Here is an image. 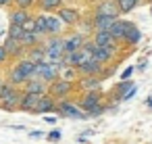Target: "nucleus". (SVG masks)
<instances>
[{
	"mask_svg": "<svg viewBox=\"0 0 152 144\" xmlns=\"http://www.w3.org/2000/svg\"><path fill=\"white\" fill-rule=\"evenodd\" d=\"M73 90H75V82H69V79H63V77L54 79L48 86V94L54 96L58 102L61 100H69V96L73 94Z\"/></svg>",
	"mask_w": 152,
	"mask_h": 144,
	"instance_id": "obj_1",
	"label": "nucleus"
},
{
	"mask_svg": "<svg viewBox=\"0 0 152 144\" xmlns=\"http://www.w3.org/2000/svg\"><path fill=\"white\" fill-rule=\"evenodd\" d=\"M44 46H46V61H58L67 52L65 50V38H61V36H50Z\"/></svg>",
	"mask_w": 152,
	"mask_h": 144,
	"instance_id": "obj_2",
	"label": "nucleus"
},
{
	"mask_svg": "<svg viewBox=\"0 0 152 144\" xmlns=\"http://www.w3.org/2000/svg\"><path fill=\"white\" fill-rule=\"evenodd\" d=\"M61 77V73L48 63V61H42V63H38L36 65V73H34V77L31 79H40V82H46L48 86L54 82V79H58Z\"/></svg>",
	"mask_w": 152,
	"mask_h": 144,
	"instance_id": "obj_3",
	"label": "nucleus"
},
{
	"mask_svg": "<svg viewBox=\"0 0 152 144\" xmlns=\"http://www.w3.org/2000/svg\"><path fill=\"white\" fill-rule=\"evenodd\" d=\"M56 113L63 115V117H69V119H88V113H86L79 104H75V102H71V100H61Z\"/></svg>",
	"mask_w": 152,
	"mask_h": 144,
	"instance_id": "obj_4",
	"label": "nucleus"
},
{
	"mask_svg": "<svg viewBox=\"0 0 152 144\" xmlns=\"http://www.w3.org/2000/svg\"><path fill=\"white\" fill-rule=\"evenodd\" d=\"M119 15L121 11H119L117 0H100L94 11V17H117L119 19Z\"/></svg>",
	"mask_w": 152,
	"mask_h": 144,
	"instance_id": "obj_5",
	"label": "nucleus"
},
{
	"mask_svg": "<svg viewBox=\"0 0 152 144\" xmlns=\"http://www.w3.org/2000/svg\"><path fill=\"white\" fill-rule=\"evenodd\" d=\"M92 40H94V44H96V46L106 48L108 52L117 54V40L113 38V34H110V32H96Z\"/></svg>",
	"mask_w": 152,
	"mask_h": 144,
	"instance_id": "obj_6",
	"label": "nucleus"
},
{
	"mask_svg": "<svg viewBox=\"0 0 152 144\" xmlns=\"http://www.w3.org/2000/svg\"><path fill=\"white\" fill-rule=\"evenodd\" d=\"M79 69V75L81 77H100L102 73H104V65L102 63H98L96 59H92V61H88V63H83L81 67H77Z\"/></svg>",
	"mask_w": 152,
	"mask_h": 144,
	"instance_id": "obj_7",
	"label": "nucleus"
},
{
	"mask_svg": "<svg viewBox=\"0 0 152 144\" xmlns=\"http://www.w3.org/2000/svg\"><path fill=\"white\" fill-rule=\"evenodd\" d=\"M56 109H58V100L54 96H50V94H44L34 113H56Z\"/></svg>",
	"mask_w": 152,
	"mask_h": 144,
	"instance_id": "obj_8",
	"label": "nucleus"
},
{
	"mask_svg": "<svg viewBox=\"0 0 152 144\" xmlns=\"http://www.w3.org/2000/svg\"><path fill=\"white\" fill-rule=\"evenodd\" d=\"M42 96H44V94H29V92L23 90V94H21V102H19V109H21V111H31V113H34Z\"/></svg>",
	"mask_w": 152,
	"mask_h": 144,
	"instance_id": "obj_9",
	"label": "nucleus"
},
{
	"mask_svg": "<svg viewBox=\"0 0 152 144\" xmlns=\"http://www.w3.org/2000/svg\"><path fill=\"white\" fill-rule=\"evenodd\" d=\"M56 17H58L65 25H75V23L79 21V13H77L75 9H69V7H61L58 13H56Z\"/></svg>",
	"mask_w": 152,
	"mask_h": 144,
	"instance_id": "obj_10",
	"label": "nucleus"
},
{
	"mask_svg": "<svg viewBox=\"0 0 152 144\" xmlns=\"http://www.w3.org/2000/svg\"><path fill=\"white\" fill-rule=\"evenodd\" d=\"M88 40L77 32V34H73V36H69V38H65V50L67 52H77V50H81L83 48V44H86Z\"/></svg>",
	"mask_w": 152,
	"mask_h": 144,
	"instance_id": "obj_11",
	"label": "nucleus"
},
{
	"mask_svg": "<svg viewBox=\"0 0 152 144\" xmlns=\"http://www.w3.org/2000/svg\"><path fill=\"white\" fill-rule=\"evenodd\" d=\"M100 102H102L100 90H98V92H86V94L81 96V100H79V107H81L83 111H88V109H92V107H96V104H100Z\"/></svg>",
	"mask_w": 152,
	"mask_h": 144,
	"instance_id": "obj_12",
	"label": "nucleus"
},
{
	"mask_svg": "<svg viewBox=\"0 0 152 144\" xmlns=\"http://www.w3.org/2000/svg\"><path fill=\"white\" fill-rule=\"evenodd\" d=\"M4 48H7V52H9V57H21L23 52H25V48H23V44H21V40H17V38H7V42H4Z\"/></svg>",
	"mask_w": 152,
	"mask_h": 144,
	"instance_id": "obj_13",
	"label": "nucleus"
},
{
	"mask_svg": "<svg viewBox=\"0 0 152 144\" xmlns=\"http://www.w3.org/2000/svg\"><path fill=\"white\" fill-rule=\"evenodd\" d=\"M117 17H94L92 23H94V34L96 32H110V27L115 25Z\"/></svg>",
	"mask_w": 152,
	"mask_h": 144,
	"instance_id": "obj_14",
	"label": "nucleus"
},
{
	"mask_svg": "<svg viewBox=\"0 0 152 144\" xmlns=\"http://www.w3.org/2000/svg\"><path fill=\"white\" fill-rule=\"evenodd\" d=\"M127 29H129V21H115V25L110 27V34L117 42H125V36H127Z\"/></svg>",
	"mask_w": 152,
	"mask_h": 144,
	"instance_id": "obj_15",
	"label": "nucleus"
},
{
	"mask_svg": "<svg viewBox=\"0 0 152 144\" xmlns=\"http://www.w3.org/2000/svg\"><path fill=\"white\" fill-rule=\"evenodd\" d=\"M27 82H29V77L21 71V67H19V65L11 69V73H9V84H13V86H17V88H19V86H25Z\"/></svg>",
	"mask_w": 152,
	"mask_h": 144,
	"instance_id": "obj_16",
	"label": "nucleus"
},
{
	"mask_svg": "<svg viewBox=\"0 0 152 144\" xmlns=\"http://www.w3.org/2000/svg\"><path fill=\"white\" fill-rule=\"evenodd\" d=\"M100 84H102V77H81L77 86L81 90H86V92H98Z\"/></svg>",
	"mask_w": 152,
	"mask_h": 144,
	"instance_id": "obj_17",
	"label": "nucleus"
},
{
	"mask_svg": "<svg viewBox=\"0 0 152 144\" xmlns=\"http://www.w3.org/2000/svg\"><path fill=\"white\" fill-rule=\"evenodd\" d=\"M23 88L29 94H48V84L46 82H40V79H29Z\"/></svg>",
	"mask_w": 152,
	"mask_h": 144,
	"instance_id": "obj_18",
	"label": "nucleus"
},
{
	"mask_svg": "<svg viewBox=\"0 0 152 144\" xmlns=\"http://www.w3.org/2000/svg\"><path fill=\"white\" fill-rule=\"evenodd\" d=\"M27 59L34 61V63H42V61H46V46H44V44H38V46L29 48V50H27Z\"/></svg>",
	"mask_w": 152,
	"mask_h": 144,
	"instance_id": "obj_19",
	"label": "nucleus"
},
{
	"mask_svg": "<svg viewBox=\"0 0 152 144\" xmlns=\"http://www.w3.org/2000/svg\"><path fill=\"white\" fill-rule=\"evenodd\" d=\"M21 94L23 92H19V90H15V94H11L7 100H2L0 102V107H2L4 111H15V109H19V102H21Z\"/></svg>",
	"mask_w": 152,
	"mask_h": 144,
	"instance_id": "obj_20",
	"label": "nucleus"
},
{
	"mask_svg": "<svg viewBox=\"0 0 152 144\" xmlns=\"http://www.w3.org/2000/svg\"><path fill=\"white\" fill-rule=\"evenodd\" d=\"M29 21V13L25 9H15L11 13V25H25Z\"/></svg>",
	"mask_w": 152,
	"mask_h": 144,
	"instance_id": "obj_21",
	"label": "nucleus"
},
{
	"mask_svg": "<svg viewBox=\"0 0 152 144\" xmlns=\"http://www.w3.org/2000/svg\"><path fill=\"white\" fill-rule=\"evenodd\" d=\"M21 44H23V48H25V50H29V48L38 46V44H40V34H36V32H25V34H23V38H21Z\"/></svg>",
	"mask_w": 152,
	"mask_h": 144,
	"instance_id": "obj_22",
	"label": "nucleus"
},
{
	"mask_svg": "<svg viewBox=\"0 0 152 144\" xmlns=\"http://www.w3.org/2000/svg\"><path fill=\"white\" fill-rule=\"evenodd\" d=\"M140 40H142V32H140V29H137L133 23H129V29H127V36H125V44L135 46Z\"/></svg>",
	"mask_w": 152,
	"mask_h": 144,
	"instance_id": "obj_23",
	"label": "nucleus"
},
{
	"mask_svg": "<svg viewBox=\"0 0 152 144\" xmlns=\"http://www.w3.org/2000/svg\"><path fill=\"white\" fill-rule=\"evenodd\" d=\"M131 88H133V82H131V79H121V82L115 86V96H117L119 100H123V96H125Z\"/></svg>",
	"mask_w": 152,
	"mask_h": 144,
	"instance_id": "obj_24",
	"label": "nucleus"
},
{
	"mask_svg": "<svg viewBox=\"0 0 152 144\" xmlns=\"http://www.w3.org/2000/svg\"><path fill=\"white\" fill-rule=\"evenodd\" d=\"M113 52H108L106 48H100V46H96V50H94V59L98 61V63H102V65H108L110 61H113Z\"/></svg>",
	"mask_w": 152,
	"mask_h": 144,
	"instance_id": "obj_25",
	"label": "nucleus"
},
{
	"mask_svg": "<svg viewBox=\"0 0 152 144\" xmlns=\"http://www.w3.org/2000/svg\"><path fill=\"white\" fill-rule=\"evenodd\" d=\"M34 21H36V34L48 36V17L46 15H38Z\"/></svg>",
	"mask_w": 152,
	"mask_h": 144,
	"instance_id": "obj_26",
	"label": "nucleus"
},
{
	"mask_svg": "<svg viewBox=\"0 0 152 144\" xmlns=\"http://www.w3.org/2000/svg\"><path fill=\"white\" fill-rule=\"evenodd\" d=\"M63 32V21L58 17H48V36H58Z\"/></svg>",
	"mask_w": 152,
	"mask_h": 144,
	"instance_id": "obj_27",
	"label": "nucleus"
},
{
	"mask_svg": "<svg viewBox=\"0 0 152 144\" xmlns=\"http://www.w3.org/2000/svg\"><path fill=\"white\" fill-rule=\"evenodd\" d=\"M137 2H140V0H117V4H119V11H121V13L133 11V9L137 7Z\"/></svg>",
	"mask_w": 152,
	"mask_h": 144,
	"instance_id": "obj_28",
	"label": "nucleus"
},
{
	"mask_svg": "<svg viewBox=\"0 0 152 144\" xmlns=\"http://www.w3.org/2000/svg\"><path fill=\"white\" fill-rule=\"evenodd\" d=\"M61 77H63V79H69V82H75V79L79 77V69H77V67H65L63 73H61Z\"/></svg>",
	"mask_w": 152,
	"mask_h": 144,
	"instance_id": "obj_29",
	"label": "nucleus"
},
{
	"mask_svg": "<svg viewBox=\"0 0 152 144\" xmlns=\"http://www.w3.org/2000/svg\"><path fill=\"white\" fill-rule=\"evenodd\" d=\"M61 2L63 0H40V9L42 11H58L61 9Z\"/></svg>",
	"mask_w": 152,
	"mask_h": 144,
	"instance_id": "obj_30",
	"label": "nucleus"
},
{
	"mask_svg": "<svg viewBox=\"0 0 152 144\" xmlns=\"http://www.w3.org/2000/svg\"><path fill=\"white\" fill-rule=\"evenodd\" d=\"M15 90H17V86H13V84H4L2 86V90H0V102H2V100H7L11 94H15Z\"/></svg>",
	"mask_w": 152,
	"mask_h": 144,
	"instance_id": "obj_31",
	"label": "nucleus"
},
{
	"mask_svg": "<svg viewBox=\"0 0 152 144\" xmlns=\"http://www.w3.org/2000/svg\"><path fill=\"white\" fill-rule=\"evenodd\" d=\"M108 107L104 104V102H100V104H96V107H92V109H88L86 113H88V117H100L104 111H106Z\"/></svg>",
	"mask_w": 152,
	"mask_h": 144,
	"instance_id": "obj_32",
	"label": "nucleus"
},
{
	"mask_svg": "<svg viewBox=\"0 0 152 144\" xmlns=\"http://www.w3.org/2000/svg\"><path fill=\"white\" fill-rule=\"evenodd\" d=\"M23 34H25L23 25H11V27H9V36H11V38H17V40H21V38H23Z\"/></svg>",
	"mask_w": 152,
	"mask_h": 144,
	"instance_id": "obj_33",
	"label": "nucleus"
},
{
	"mask_svg": "<svg viewBox=\"0 0 152 144\" xmlns=\"http://www.w3.org/2000/svg\"><path fill=\"white\" fill-rule=\"evenodd\" d=\"M15 2H17V7L19 9H29V7H34V2H36V0H15Z\"/></svg>",
	"mask_w": 152,
	"mask_h": 144,
	"instance_id": "obj_34",
	"label": "nucleus"
},
{
	"mask_svg": "<svg viewBox=\"0 0 152 144\" xmlns=\"http://www.w3.org/2000/svg\"><path fill=\"white\" fill-rule=\"evenodd\" d=\"M48 140H52V142H56V140H61V132H58V129H54V132H50V134H48Z\"/></svg>",
	"mask_w": 152,
	"mask_h": 144,
	"instance_id": "obj_35",
	"label": "nucleus"
},
{
	"mask_svg": "<svg viewBox=\"0 0 152 144\" xmlns=\"http://www.w3.org/2000/svg\"><path fill=\"white\" fill-rule=\"evenodd\" d=\"M9 59V52H7V48L4 46H0V63H4Z\"/></svg>",
	"mask_w": 152,
	"mask_h": 144,
	"instance_id": "obj_36",
	"label": "nucleus"
},
{
	"mask_svg": "<svg viewBox=\"0 0 152 144\" xmlns=\"http://www.w3.org/2000/svg\"><path fill=\"white\" fill-rule=\"evenodd\" d=\"M131 73H133V67H127V69L121 73V79H129V77H131Z\"/></svg>",
	"mask_w": 152,
	"mask_h": 144,
	"instance_id": "obj_37",
	"label": "nucleus"
},
{
	"mask_svg": "<svg viewBox=\"0 0 152 144\" xmlns=\"http://www.w3.org/2000/svg\"><path fill=\"white\" fill-rule=\"evenodd\" d=\"M135 92H137V88L133 86V88H131V90H129V92H127V94L123 96V100H129V98H133V96H135Z\"/></svg>",
	"mask_w": 152,
	"mask_h": 144,
	"instance_id": "obj_38",
	"label": "nucleus"
},
{
	"mask_svg": "<svg viewBox=\"0 0 152 144\" xmlns=\"http://www.w3.org/2000/svg\"><path fill=\"white\" fill-rule=\"evenodd\" d=\"M44 132H29V138H42Z\"/></svg>",
	"mask_w": 152,
	"mask_h": 144,
	"instance_id": "obj_39",
	"label": "nucleus"
},
{
	"mask_svg": "<svg viewBox=\"0 0 152 144\" xmlns=\"http://www.w3.org/2000/svg\"><path fill=\"white\" fill-rule=\"evenodd\" d=\"M4 84H7V82H4L2 77H0V90H2V86H4Z\"/></svg>",
	"mask_w": 152,
	"mask_h": 144,
	"instance_id": "obj_40",
	"label": "nucleus"
},
{
	"mask_svg": "<svg viewBox=\"0 0 152 144\" xmlns=\"http://www.w3.org/2000/svg\"><path fill=\"white\" fill-rule=\"evenodd\" d=\"M7 2H9V0H0V4H7Z\"/></svg>",
	"mask_w": 152,
	"mask_h": 144,
	"instance_id": "obj_41",
	"label": "nucleus"
}]
</instances>
